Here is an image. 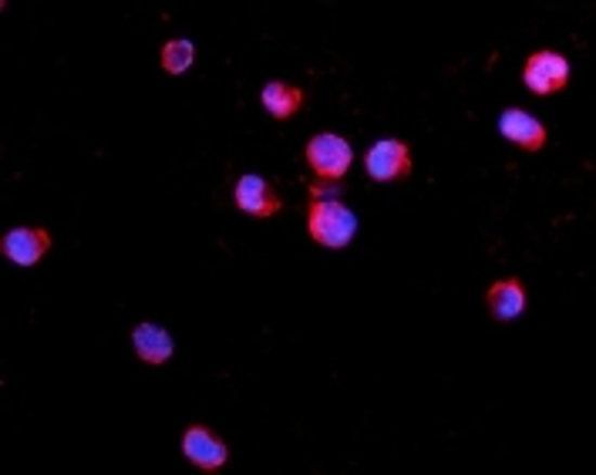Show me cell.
<instances>
[{
	"mask_svg": "<svg viewBox=\"0 0 596 475\" xmlns=\"http://www.w3.org/2000/svg\"><path fill=\"white\" fill-rule=\"evenodd\" d=\"M182 452L190 462H196L199 468H219L226 465L230 452H226V441L216 438L206 425H190L182 438Z\"/></svg>",
	"mask_w": 596,
	"mask_h": 475,
	"instance_id": "8992f818",
	"label": "cell"
},
{
	"mask_svg": "<svg viewBox=\"0 0 596 475\" xmlns=\"http://www.w3.org/2000/svg\"><path fill=\"white\" fill-rule=\"evenodd\" d=\"M307 230L313 236V243L340 249L348 246L358 233V219L354 213L344 206L337 196H321V200H310L307 209Z\"/></svg>",
	"mask_w": 596,
	"mask_h": 475,
	"instance_id": "6da1fadb",
	"label": "cell"
},
{
	"mask_svg": "<svg viewBox=\"0 0 596 475\" xmlns=\"http://www.w3.org/2000/svg\"><path fill=\"white\" fill-rule=\"evenodd\" d=\"M303 158H307V166H310L313 172H318L321 179H340L344 172L351 169L354 152H351V145L344 142L340 136L324 132V136H313V139L307 142Z\"/></svg>",
	"mask_w": 596,
	"mask_h": 475,
	"instance_id": "7a4b0ae2",
	"label": "cell"
},
{
	"mask_svg": "<svg viewBox=\"0 0 596 475\" xmlns=\"http://www.w3.org/2000/svg\"><path fill=\"white\" fill-rule=\"evenodd\" d=\"M485 304H489L495 321H502V324L516 321V317L526 310V287L519 280H498V283H492V287H489Z\"/></svg>",
	"mask_w": 596,
	"mask_h": 475,
	"instance_id": "9c48e42d",
	"label": "cell"
},
{
	"mask_svg": "<svg viewBox=\"0 0 596 475\" xmlns=\"http://www.w3.org/2000/svg\"><path fill=\"white\" fill-rule=\"evenodd\" d=\"M303 102H307V94H303V88H297V85L273 81V85L263 88V108H267L273 118H280V121L290 118L294 112H300Z\"/></svg>",
	"mask_w": 596,
	"mask_h": 475,
	"instance_id": "8fae6325",
	"label": "cell"
},
{
	"mask_svg": "<svg viewBox=\"0 0 596 475\" xmlns=\"http://www.w3.org/2000/svg\"><path fill=\"white\" fill-rule=\"evenodd\" d=\"M522 81L536 94H553L570 81V61L562 54H556V51L529 54L526 68H522Z\"/></svg>",
	"mask_w": 596,
	"mask_h": 475,
	"instance_id": "3957f363",
	"label": "cell"
},
{
	"mask_svg": "<svg viewBox=\"0 0 596 475\" xmlns=\"http://www.w3.org/2000/svg\"><path fill=\"white\" fill-rule=\"evenodd\" d=\"M236 206L246 216H276L280 209H284L280 196L273 193V189L260 176H243L236 182Z\"/></svg>",
	"mask_w": 596,
	"mask_h": 475,
	"instance_id": "ba28073f",
	"label": "cell"
},
{
	"mask_svg": "<svg viewBox=\"0 0 596 475\" xmlns=\"http://www.w3.org/2000/svg\"><path fill=\"white\" fill-rule=\"evenodd\" d=\"M498 132L506 136L509 142H516L522 152H540V149L546 145V139H549L543 121H536V118L526 115V112H516V108L502 112V118H498Z\"/></svg>",
	"mask_w": 596,
	"mask_h": 475,
	"instance_id": "52a82bcc",
	"label": "cell"
},
{
	"mask_svg": "<svg viewBox=\"0 0 596 475\" xmlns=\"http://www.w3.org/2000/svg\"><path fill=\"white\" fill-rule=\"evenodd\" d=\"M0 249L4 257L17 267H35L44 253L51 249V233L48 230H30V227H17L11 230L4 240H0Z\"/></svg>",
	"mask_w": 596,
	"mask_h": 475,
	"instance_id": "5b68a950",
	"label": "cell"
},
{
	"mask_svg": "<svg viewBox=\"0 0 596 475\" xmlns=\"http://www.w3.org/2000/svg\"><path fill=\"white\" fill-rule=\"evenodd\" d=\"M132 344H135V355L145 364H163L172 358V337L155 324H139L132 331Z\"/></svg>",
	"mask_w": 596,
	"mask_h": 475,
	"instance_id": "30bf717a",
	"label": "cell"
},
{
	"mask_svg": "<svg viewBox=\"0 0 596 475\" xmlns=\"http://www.w3.org/2000/svg\"><path fill=\"white\" fill-rule=\"evenodd\" d=\"M193 61H196V48L193 41H169L163 48V68L169 75H182L185 68H193Z\"/></svg>",
	"mask_w": 596,
	"mask_h": 475,
	"instance_id": "7c38bea8",
	"label": "cell"
},
{
	"mask_svg": "<svg viewBox=\"0 0 596 475\" xmlns=\"http://www.w3.org/2000/svg\"><path fill=\"white\" fill-rule=\"evenodd\" d=\"M364 166H367V176L378 182L404 179V176H412V149L398 139H385L378 145H371Z\"/></svg>",
	"mask_w": 596,
	"mask_h": 475,
	"instance_id": "277c9868",
	"label": "cell"
}]
</instances>
